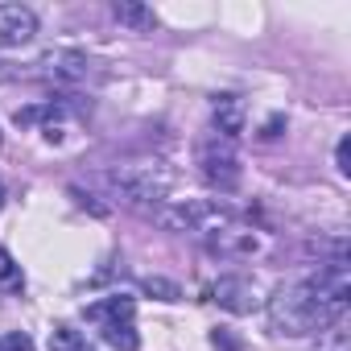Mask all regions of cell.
I'll return each instance as SVG.
<instances>
[{"label":"cell","mask_w":351,"mask_h":351,"mask_svg":"<svg viewBox=\"0 0 351 351\" xmlns=\"http://www.w3.org/2000/svg\"><path fill=\"white\" fill-rule=\"evenodd\" d=\"M351 306V277H347V261L335 256L326 265H318L314 277L298 281V285H281L277 298L269 302V318L277 335L302 339V335H322L330 326L343 322Z\"/></svg>","instance_id":"cell-1"},{"label":"cell","mask_w":351,"mask_h":351,"mask_svg":"<svg viewBox=\"0 0 351 351\" xmlns=\"http://www.w3.org/2000/svg\"><path fill=\"white\" fill-rule=\"evenodd\" d=\"M108 182L128 207L161 211L169 191H173V169L165 161H128V165H116L108 173Z\"/></svg>","instance_id":"cell-2"},{"label":"cell","mask_w":351,"mask_h":351,"mask_svg":"<svg viewBox=\"0 0 351 351\" xmlns=\"http://www.w3.org/2000/svg\"><path fill=\"white\" fill-rule=\"evenodd\" d=\"M153 215H157V223L169 228V232H207V236H215V232H223L228 223H236V211H232V207H223V203H203V199H191V203H178V207H161V211H153Z\"/></svg>","instance_id":"cell-3"},{"label":"cell","mask_w":351,"mask_h":351,"mask_svg":"<svg viewBox=\"0 0 351 351\" xmlns=\"http://www.w3.org/2000/svg\"><path fill=\"white\" fill-rule=\"evenodd\" d=\"M195 161H199V169H203V178H207L211 186H219V191H232V186L240 182V153H236V141H228V136H219V132L199 136Z\"/></svg>","instance_id":"cell-4"},{"label":"cell","mask_w":351,"mask_h":351,"mask_svg":"<svg viewBox=\"0 0 351 351\" xmlns=\"http://www.w3.org/2000/svg\"><path fill=\"white\" fill-rule=\"evenodd\" d=\"M211 298H215L228 314H252V310L265 306L261 285H256L252 277H219V281L211 285Z\"/></svg>","instance_id":"cell-5"},{"label":"cell","mask_w":351,"mask_h":351,"mask_svg":"<svg viewBox=\"0 0 351 351\" xmlns=\"http://www.w3.org/2000/svg\"><path fill=\"white\" fill-rule=\"evenodd\" d=\"M38 34V17L21 5H0V46H25Z\"/></svg>","instance_id":"cell-6"},{"label":"cell","mask_w":351,"mask_h":351,"mask_svg":"<svg viewBox=\"0 0 351 351\" xmlns=\"http://www.w3.org/2000/svg\"><path fill=\"white\" fill-rule=\"evenodd\" d=\"M211 248H215L219 256H252V252L261 248V236H256V232H248V228L228 223L223 232H215V236H211Z\"/></svg>","instance_id":"cell-7"},{"label":"cell","mask_w":351,"mask_h":351,"mask_svg":"<svg viewBox=\"0 0 351 351\" xmlns=\"http://www.w3.org/2000/svg\"><path fill=\"white\" fill-rule=\"evenodd\" d=\"M211 116H215V128H211V132H219V136H228V141H236V136L244 132V99H240V95H219Z\"/></svg>","instance_id":"cell-8"},{"label":"cell","mask_w":351,"mask_h":351,"mask_svg":"<svg viewBox=\"0 0 351 351\" xmlns=\"http://www.w3.org/2000/svg\"><path fill=\"white\" fill-rule=\"evenodd\" d=\"M132 310H136L132 298L112 293V298H104V302H91V306H87V318H95V322L104 326V322H124V318H132Z\"/></svg>","instance_id":"cell-9"},{"label":"cell","mask_w":351,"mask_h":351,"mask_svg":"<svg viewBox=\"0 0 351 351\" xmlns=\"http://www.w3.org/2000/svg\"><path fill=\"white\" fill-rule=\"evenodd\" d=\"M99 335H104V343L116 347V351H136V347H141V339H136V330H132V318H124V322H104Z\"/></svg>","instance_id":"cell-10"},{"label":"cell","mask_w":351,"mask_h":351,"mask_svg":"<svg viewBox=\"0 0 351 351\" xmlns=\"http://www.w3.org/2000/svg\"><path fill=\"white\" fill-rule=\"evenodd\" d=\"M116 21H124V25H132L136 34H149L157 21H153V13L145 9V5H128V0H120L116 5Z\"/></svg>","instance_id":"cell-11"},{"label":"cell","mask_w":351,"mask_h":351,"mask_svg":"<svg viewBox=\"0 0 351 351\" xmlns=\"http://www.w3.org/2000/svg\"><path fill=\"white\" fill-rule=\"evenodd\" d=\"M50 351H87V339H83V330L58 322V326L50 330Z\"/></svg>","instance_id":"cell-12"},{"label":"cell","mask_w":351,"mask_h":351,"mask_svg":"<svg viewBox=\"0 0 351 351\" xmlns=\"http://www.w3.org/2000/svg\"><path fill=\"white\" fill-rule=\"evenodd\" d=\"M0 289H9V293H21V289H25V273H21V265L9 256V248H0Z\"/></svg>","instance_id":"cell-13"},{"label":"cell","mask_w":351,"mask_h":351,"mask_svg":"<svg viewBox=\"0 0 351 351\" xmlns=\"http://www.w3.org/2000/svg\"><path fill=\"white\" fill-rule=\"evenodd\" d=\"M141 289H145L149 298H157V302H178V298H182V289L173 285V281H165V277H145Z\"/></svg>","instance_id":"cell-14"},{"label":"cell","mask_w":351,"mask_h":351,"mask_svg":"<svg viewBox=\"0 0 351 351\" xmlns=\"http://www.w3.org/2000/svg\"><path fill=\"white\" fill-rule=\"evenodd\" d=\"M314 351H351V347H347V335H343L339 326H330V330L318 335V347H314Z\"/></svg>","instance_id":"cell-15"},{"label":"cell","mask_w":351,"mask_h":351,"mask_svg":"<svg viewBox=\"0 0 351 351\" xmlns=\"http://www.w3.org/2000/svg\"><path fill=\"white\" fill-rule=\"evenodd\" d=\"M0 351H34V339L25 330H9V335H0Z\"/></svg>","instance_id":"cell-16"},{"label":"cell","mask_w":351,"mask_h":351,"mask_svg":"<svg viewBox=\"0 0 351 351\" xmlns=\"http://www.w3.org/2000/svg\"><path fill=\"white\" fill-rule=\"evenodd\" d=\"M335 165H339L343 178L351 173V136H339V145H335Z\"/></svg>","instance_id":"cell-17"},{"label":"cell","mask_w":351,"mask_h":351,"mask_svg":"<svg viewBox=\"0 0 351 351\" xmlns=\"http://www.w3.org/2000/svg\"><path fill=\"white\" fill-rule=\"evenodd\" d=\"M211 343H215L219 351H240V339H236L232 330H223V326H215V330H211Z\"/></svg>","instance_id":"cell-18"},{"label":"cell","mask_w":351,"mask_h":351,"mask_svg":"<svg viewBox=\"0 0 351 351\" xmlns=\"http://www.w3.org/2000/svg\"><path fill=\"white\" fill-rule=\"evenodd\" d=\"M0 207H5V186H0Z\"/></svg>","instance_id":"cell-19"}]
</instances>
